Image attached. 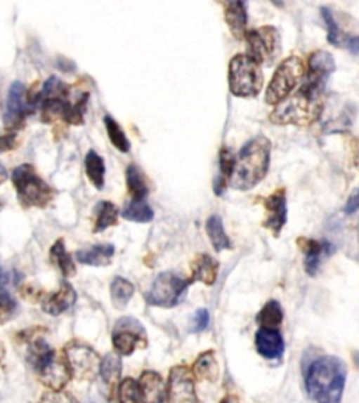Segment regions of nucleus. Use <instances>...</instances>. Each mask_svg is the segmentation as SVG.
<instances>
[{"instance_id": "nucleus-1", "label": "nucleus", "mask_w": 359, "mask_h": 403, "mask_svg": "<svg viewBox=\"0 0 359 403\" xmlns=\"http://www.w3.org/2000/svg\"><path fill=\"white\" fill-rule=\"evenodd\" d=\"M271 142L260 135L247 142L236 157L229 185L237 191L256 188L267 176L270 169Z\"/></svg>"}, {"instance_id": "nucleus-2", "label": "nucleus", "mask_w": 359, "mask_h": 403, "mask_svg": "<svg viewBox=\"0 0 359 403\" xmlns=\"http://www.w3.org/2000/svg\"><path fill=\"white\" fill-rule=\"evenodd\" d=\"M346 380V363L339 357L326 356L311 366L306 377V390L316 403H340Z\"/></svg>"}, {"instance_id": "nucleus-3", "label": "nucleus", "mask_w": 359, "mask_h": 403, "mask_svg": "<svg viewBox=\"0 0 359 403\" xmlns=\"http://www.w3.org/2000/svg\"><path fill=\"white\" fill-rule=\"evenodd\" d=\"M323 107V95L301 87L295 95L277 105L270 119L277 125H312L320 118Z\"/></svg>"}, {"instance_id": "nucleus-4", "label": "nucleus", "mask_w": 359, "mask_h": 403, "mask_svg": "<svg viewBox=\"0 0 359 403\" xmlns=\"http://www.w3.org/2000/svg\"><path fill=\"white\" fill-rule=\"evenodd\" d=\"M264 86V74L259 63L246 53H237L229 63V90L240 98L257 97Z\"/></svg>"}, {"instance_id": "nucleus-5", "label": "nucleus", "mask_w": 359, "mask_h": 403, "mask_svg": "<svg viewBox=\"0 0 359 403\" xmlns=\"http://www.w3.org/2000/svg\"><path fill=\"white\" fill-rule=\"evenodd\" d=\"M17 198L22 207H45L53 199V190L35 173L30 164L18 166L11 176Z\"/></svg>"}, {"instance_id": "nucleus-6", "label": "nucleus", "mask_w": 359, "mask_h": 403, "mask_svg": "<svg viewBox=\"0 0 359 403\" xmlns=\"http://www.w3.org/2000/svg\"><path fill=\"white\" fill-rule=\"evenodd\" d=\"M305 63L301 56L292 55L282 60L277 67L266 93V101L270 105H278L285 101L305 76Z\"/></svg>"}, {"instance_id": "nucleus-7", "label": "nucleus", "mask_w": 359, "mask_h": 403, "mask_svg": "<svg viewBox=\"0 0 359 403\" xmlns=\"http://www.w3.org/2000/svg\"><path fill=\"white\" fill-rule=\"evenodd\" d=\"M247 42V56H250L260 66H271L280 58L281 35L275 27L266 25L249 31L244 37Z\"/></svg>"}, {"instance_id": "nucleus-8", "label": "nucleus", "mask_w": 359, "mask_h": 403, "mask_svg": "<svg viewBox=\"0 0 359 403\" xmlns=\"http://www.w3.org/2000/svg\"><path fill=\"white\" fill-rule=\"evenodd\" d=\"M188 286L190 282L177 273L163 272L155 279L150 290L146 293V301L155 307L173 308L181 303Z\"/></svg>"}, {"instance_id": "nucleus-9", "label": "nucleus", "mask_w": 359, "mask_h": 403, "mask_svg": "<svg viewBox=\"0 0 359 403\" xmlns=\"http://www.w3.org/2000/svg\"><path fill=\"white\" fill-rule=\"evenodd\" d=\"M66 363L72 377L79 381H93L100 373L101 359L89 346L70 343L65 349Z\"/></svg>"}, {"instance_id": "nucleus-10", "label": "nucleus", "mask_w": 359, "mask_h": 403, "mask_svg": "<svg viewBox=\"0 0 359 403\" xmlns=\"http://www.w3.org/2000/svg\"><path fill=\"white\" fill-rule=\"evenodd\" d=\"M112 345L118 355L131 356L136 348L145 349L148 346L146 331L138 319L124 317L114 326Z\"/></svg>"}, {"instance_id": "nucleus-11", "label": "nucleus", "mask_w": 359, "mask_h": 403, "mask_svg": "<svg viewBox=\"0 0 359 403\" xmlns=\"http://www.w3.org/2000/svg\"><path fill=\"white\" fill-rule=\"evenodd\" d=\"M336 70L334 58L326 51H316L309 56L308 60V76L302 88L323 95L326 83L332 73Z\"/></svg>"}, {"instance_id": "nucleus-12", "label": "nucleus", "mask_w": 359, "mask_h": 403, "mask_svg": "<svg viewBox=\"0 0 359 403\" xmlns=\"http://www.w3.org/2000/svg\"><path fill=\"white\" fill-rule=\"evenodd\" d=\"M35 107L25 97V87L20 81H14L10 86L6 111H4V126L7 129H20L24 125L25 118L32 114Z\"/></svg>"}, {"instance_id": "nucleus-13", "label": "nucleus", "mask_w": 359, "mask_h": 403, "mask_svg": "<svg viewBox=\"0 0 359 403\" xmlns=\"http://www.w3.org/2000/svg\"><path fill=\"white\" fill-rule=\"evenodd\" d=\"M169 403H200L192 373L184 367L177 366L171 369L167 385Z\"/></svg>"}, {"instance_id": "nucleus-14", "label": "nucleus", "mask_w": 359, "mask_h": 403, "mask_svg": "<svg viewBox=\"0 0 359 403\" xmlns=\"http://www.w3.org/2000/svg\"><path fill=\"white\" fill-rule=\"evenodd\" d=\"M263 206L267 211V217L263 221V225L268 228L275 237H278L288 220L285 190L280 188L274 191L270 197H267L263 201Z\"/></svg>"}, {"instance_id": "nucleus-15", "label": "nucleus", "mask_w": 359, "mask_h": 403, "mask_svg": "<svg viewBox=\"0 0 359 403\" xmlns=\"http://www.w3.org/2000/svg\"><path fill=\"white\" fill-rule=\"evenodd\" d=\"M257 352L267 360H278L285 352V342L278 329L260 328L256 333Z\"/></svg>"}, {"instance_id": "nucleus-16", "label": "nucleus", "mask_w": 359, "mask_h": 403, "mask_svg": "<svg viewBox=\"0 0 359 403\" xmlns=\"http://www.w3.org/2000/svg\"><path fill=\"white\" fill-rule=\"evenodd\" d=\"M41 383L52 391H62L69 383L72 374L65 360L52 357L38 373Z\"/></svg>"}, {"instance_id": "nucleus-17", "label": "nucleus", "mask_w": 359, "mask_h": 403, "mask_svg": "<svg viewBox=\"0 0 359 403\" xmlns=\"http://www.w3.org/2000/svg\"><path fill=\"white\" fill-rule=\"evenodd\" d=\"M139 398L143 403H164L167 387L164 380L156 371H143L138 381Z\"/></svg>"}, {"instance_id": "nucleus-18", "label": "nucleus", "mask_w": 359, "mask_h": 403, "mask_svg": "<svg viewBox=\"0 0 359 403\" xmlns=\"http://www.w3.org/2000/svg\"><path fill=\"white\" fill-rule=\"evenodd\" d=\"M296 244L305 252V267L308 275L315 276L320 267V263L325 256H329L332 252V245L326 241H318L312 238H299Z\"/></svg>"}, {"instance_id": "nucleus-19", "label": "nucleus", "mask_w": 359, "mask_h": 403, "mask_svg": "<svg viewBox=\"0 0 359 403\" xmlns=\"http://www.w3.org/2000/svg\"><path fill=\"white\" fill-rule=\"evenodd\" d=\"M218 272L219 262L207 253H201L195 256L191 263V277L188 282H201L207 286H212L216 282Z\"/></svg>"}, {"instance_id": "nucleus-20", "label": "nucleus", "mask_w": 359, "mask_h": 403, "mask_svg": "<svg viewBox=\"0 0 359 403\" xmlns=\"http://www.w3.org/2000/svg\"><path fill=\"white\" fill-rule=\"evenodd\" d=\"M76 298H77V296H76L74 289L67 282H63L60 284V289L44 303L42 310L46 314L56 317V315H60L65 311L70 310L74 305Z\"/></svg>"}, {"instance_id": "nucleus-21", "label": "nucleus", "mask_w": 359, "mask_h": 403, "mask_svg": "<svg viewBox=\"0 0 359 403\" xmlns=\"http://www.w3.org/2000/svg\"><path fill=\"white\" fill-rule=\"evenodd\" d=\"M225 20L235 38L244 39L247 34V10L243 1L225 3Z\"/></svg>"}, {"instance_id": "nucleus-22", "label": "nucleus", "mask_w": 359, "mask_h": 403, "mask_svg": "<svg viewBox=\"0 0 359 403\" xmlns=\"http://www.w3.org/2000/svg\"><path fill=\"white\" fill-rule=\"evenodd\" d=\"M115 248L112 244H97L89 248L79 249L76 259L87 266H108L112 260Z\"/></svg>"}, {"instance_id": "nucleus-23", "label": "nucleus", "mask_w": 359, "mask_h": 403, "mask_svg": "<svg viewBox=\"0 0 359 403\" xmlns=\"http://www.w3.org/2000/svg\"><path fill=\"white\" fill-rule=\"evenodd\" d=\"M56 353L48 346V343L41 338H32L30 341V348L27 352V362L35 373H38Z\"/></svg>"}, {"instance_id": "nucleus-24", "label": "nucleus", "mask_w": 359, "mask_h": 403, "mask_svg": "<svg viewBox=\"0 0 359 403\" xmlns=\"http://www.w3.org/2000/svg\"><path fill=\"white\" fill-rule=\"evenodd\" d=\"M192 374L198 380L215 383L219 378V363L215 357V353L214 352L202 353L194 364Z\"/></svg>"}, {"instance_id": "nucleus-25", "label": "nucleus", "mask_w": 359, "mask_h": 403, "mask_svg": "<svg viewBox=\"0 0 359 403\" xmlns=\"http://www.w3.org/2000/svg\"><path fill=\"white\" fill-rule=\"evenodd\" d=\"M207 232H208V237L212 242V246L216 252H221L223 249H229L232 248V242L225 231V227H223V223H222V218L221 216L218 214H214L208 218L207 221Z\"/></svg>"}, {"instance_id": "nucleus-26", "label": "nucleus", "mask_w": 359, "mask_h": 403, "mask_svg": "<svg viewBox=\"0 0 359 403\" xmlns=\"http://www.w3.org/2000/svg\"><path fill=\"white\" fill-rule=\"evenodd\" d=\"M96 213V223H94V232H101L111 225H117L118 223V207L108 201H101L94 207Z\"/></svg>"}, {"instance_id": "nucleus-27", "label": "nucleus", "mask_w": 359, "mask_h": 403, "mask_svg": "<svg viewBox=\"0 0 359 403\" xmlns=\"http://www.w3.org/2000/svg\"><path fill=\"white\" fill-rule=\"evenodd\" d=\"M126 187L133 201H145L149 194L146 178L135 164H131L126 169Z\"/></svg>"}, {"instance_id": "nucleus-28", "label": "nucleus", "mask_w": 359, "mask_h": 403, "mask_svg": "<svg viewBox=\"0 0 359 403\" xmlns=\"http://www.w3.org/2000/svg\"><path fill=\"white\" fill-rule=\"evenodd\" d=\"M51 260L53 262V265L62 272V275L65 277H72L76 275V266L73 259L70 258V255L66 252L65 249V242L62 238H59L51 248L49 252Z\"/></svg>"}, {"instance_id": "nucleus-29", "label": "nucleus", "mask_w": 359, "mask_h": 403, "mask_svg": "<svg viewBox=\"0 0 359 403\" xmlns=\"http://www.w3.org/2000/svg\"><path fill=\"white\" fill-rule=\"evenodd\" d=\"M84 166L89 181L94 185L96 190L101 191L104 188V174H105L104 160L94 150H90L86 156Z\"/></svg>"}, {"instance_id": "nucleus-30", "label": "nucleus", "mask_w": 359, "mask_h": 403, "mask_svg": "<svg viewBox=\"0 0 359 403\" xmlns=\"http://www.w3.org/2000/svg\"><path fill=\"white\" fill-rule=\"evenodd\" d=\"M110 290H111L112 304L115 305V308L122 310L128 305L129 300L132 298L135 293V286L124 277H115L111 283Z\"/></svg>"}, {"instance_id": "nucleus-31", "label": "nucleus", "mask_w": 359, "mask_h": 403, "mask_svg": "<svg viewBox=\"0 0 359 403\" xmlns=\"http://www.w3.org/2000/svg\"><path fill=\"white\" fill-rule=\"evenodd\" d=\"M284 319V311L278 301H268L257 315V322L261 328L277 329Z\"/></svg>"}, {"instance_id": "nucleus-32", "label": "nucleus", "mask_w": 359, "mask_h": 403, "mask_svg": "<svg viewBox=\"0 0 359 403\" xmlns=\"http://www.w3.org/2000/svg\"><path fill=\"white\" fill-rule=\"evenodd\" d=\"M121 214L125 220L133 221V223H149L155 217L153 210L148 204V202L133 201V199L125 206Z\"/></svg>"}, {"instance_id": "nucleus-33", "label": "nucleus", "mask_w": 359, "mask_h": 403, "mask_svg": "<svg viewBox=\"0 0 359 403\" xmlns=\"http://www.w3.org/2000/svg\"><path fill=\"white\" fill-rule=\"evenodd\" d=\"M121 371H122V362H121V357L118 355L108 353L101 360L100 374H101V378L105 384L114 385L119 380Z\"/></svg>"}, {"instance_id": "nucleus-34", "label": "nucleus", "mask_w": 359, "mask_h": 403, "mask_svg": "<svg viewBox=\"0 0 359 403\" xmlns=\"http://www.w3.org/2000/svg\"><path fill=\"white\" fill-rule=\"evenodd\" d=\"M104 124L107 128L108 138H110L111 143L114 145V147L122 153H128L131 150V142L128 140L125 132L121 129L118 122L112 117L107 115V117H104Z\"/></svg>"}, {"instance_id": "nucleus-35", "label": "nucleus", "mask_w": 359, "mask_h": 403, "mask_svg": "<svg viewBox=\"0 0 359 403\" xmlns=\"http://www.w3.org/2000/svg\"><path fill=\"white\" fill-rule=\"evenodd\" d=\"M118 398L119 403H139V391H138V383H135L132 378H125L121 381L118 388Z\"/></svg>"}, {"instance_id": "nucleus-36", "label": "nucleus", "mask_w": 359, "mask_h": 403, "mask_svg": "<svg viewBox=\"0 0 359 403\" xmlns=\"http://www.w3.org/2000/svg\"><path fill=\"white\" fill-rule=\"evenodd\" d=\"M322 15H323V20H325L326 27H327V32H329L327 34V39H329V42L332 45L340 46V44H341V31H340L339 24L334 20L333 13L327 7H323L322 8Z\"/></svg>"}, {"instance_id": "nucleus-37", "label": "nucleus", "mask_w": 359, "mask_h": 403, "mask_svg": "<svg viewBox=\"0 0 359 403\" xmlns=\"http://www.w3.org/2000/svg\"><path fill=\"white\" fill-rule=\"evenodd\" d=\"M22 273L15 269H6L0 265V291H6L8 289L17 287L22 280Z\"/></svg>"}, {"instance_id": "nucleus-38", "label": "nucleus", "mask_w": 359, "mask_h": 403, "mask_svg": "<svg viewBox=\"0 0 359 403\" xmlns=\"http://www.w3.org/2000/svg\"><path fill=\"white\" fill-rule=\"evenodd\" d=\"M17 311V303L6 291H0V326L8 322Z\"/></svg>"}, {"instance_id": "nucleus-39", "label": "nucleus", "mask_w": 359, "mask_h": 403, "mask_svg": "<svg viewBox=\"0 0 359 403\" xmlns=\"http://www.w3.org/2000/svg\"><path fill=\"white\" fill-rule=\"evenodd\" d=\"M211 317H209V311L205 308H201L198 311L194 312L191 321H190V332L191 333H200L202 331H205L209 325Z\"/></svg>"}, {"instance_id": "nucleus-40", "label": "nucleus", "mask_w": 359, "mask_h": 403, "mask_svg": "<svg viewBox=\"0 0 359 403\" xmlns=\"http://www.w3.org/2000/svg\"><path fill=\"white\" fill-rule=\"evenodd\" d=\"M235 161L236 157H233L232 152H229L228 149H223L221 152V157H219V166H221V178L226 180L229 183L230 176L233 173V167H235Z\"/></svg>"}, {"instance_id": "nucleus-41", "label": "nucleus", "mask_w": 359, "mask_h": 403, "mask_svg": "<svg viewBox=\"0 0 359 403\" xmlns=\"http://www.w3.org/2000/svg\"><path fill=\"white\" fill-rule=\"evenodd\" d=\"M38 403H79L77 399L70 395L69 392L63 391H53V392H46L42 395Z\"/></svg>"}, {"instance_id": "nucleus-42", "label": "nucleus", "mask_w": 359, "mask_h": 403, "mask_svg": "<svg viewBox=\"0 0 359 403\" xmlns=\"http://www.w3.org/2000/svg\"><path fill=\"white\" fill-rule=\"evenodd\" d=\"M17 146V135L8 133L0 136V153L8 152Z\"/></svg>"}, {"instance_id": "nucleus-43", "label": "nucleus", "mask_w": 359, "mask_h": 403, "mask_svg": "<svg viewBox=\"0 0 359 403\" xmlns=\"http://www.w3.org/2000/svg\"><path fill=\"white\" fill-rule=\"evenodd\" d=\"M359 209V190L348 199L346 207H344V213L346 214H353L355 213Z\"/></svg>"}, {"instance_id": "nucleus-44", "label": "nucleus", "mask_w": 359, "mask_h": 403, "mask_svg": "<svg viewBox=\"0 0 359 403\" xmlns=\"http://www.w3.org/2000/svg\"><path fill=\"white\" fill-rule=\"evenodd\" d=\"M347 48L350 49L351 53L359 55V35L348 38V41H347Z\"/></svg>"}, {"instance_id": "nucleus-45", "label": "nucleus", "mask_w": 359, "mask_h": 403, "mask_svg": "<svg viewBox=\"0 0 359 403\" xmlns=\"http://www.w3.org/2000/svg\"><path fill=\"white\" fill-rule=\"evenodd\" d=\"M7 180V171L6 169L0 164V184H3Z\"/></svg>"}, {"instance_id": "nucleus-46", "label": "nucleus", "mask_w": 359, "mask_h": 403, "mask_svg": "<svg viewBox=\"0 0 359 403\" xmlns=\"http://www.w3.org/2000/svg\"><path fill=\"white\" fill-rule=\"evenodd\" d=\"M4 355H6V349H4L3 342H0V363H1V360L4 359Z\"/></svg>"}, {"instance_id": "nucleus-47", "label": "nucleus", "mask_w": 359, "mask_h": 403, "mask_svg": "<svg viewBox=\"0 0 359 403\" xmlns=\"http://www.w3.org/2000/svg\"><path fill=\"white\" fill-rule=\"evenodd\" d=\"M89 403H104V402H103V401H91V402Z\"/></svg>"}]
</instances>
